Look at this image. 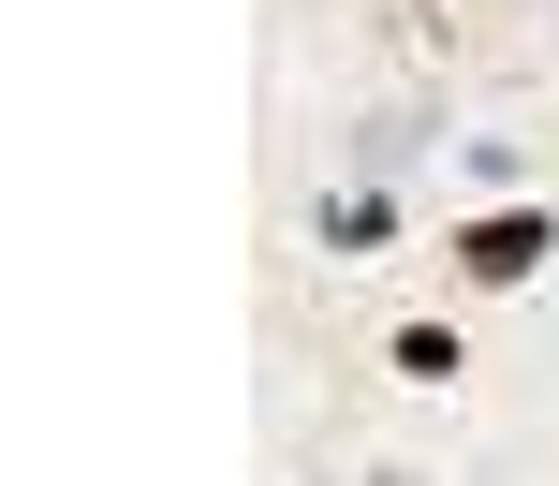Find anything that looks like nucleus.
Instances as JSON below:
<instances>
[{"mask_svg":"<svg viewBox=\"0 0 559 486\" xmlns=\"http://www.w3.org/2000/svg\"><path fill=\"white\" fill-rule=\"evenodd\" d=\"M531 265H545V222H531V206H501V222L472 236V281H531Z\"/></svg>","mask_w":559,"mask_h":486,"instance_id":"f257e3e1","label":"nucleus"}]
</instances>
